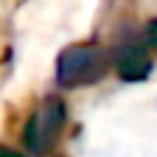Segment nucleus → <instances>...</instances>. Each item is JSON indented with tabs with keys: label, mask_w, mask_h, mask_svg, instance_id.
Wrapping results in <instances>:
<instances>
[{
	"label": "nucleus",
	"mask_w": 157,
	"mask_h": 157,
	"mask_svg": "<svg viewBox=\"0 0 157 157\" xmlns=\"http://www.w3.org/2000/svg\"><path fill=\"white\" fill-rule=\"evenodd\" d=\"M112 70V51L101 42H73L59 51L53 82L59 90H78L98 84Z\"/></svg>",
	"instance_id": "1"
},
{
	"label": "nucleus",
	"mask_w": 157,
	"mask_h": 157,
	"mask_svg": "<svg viewBox=\"0 0 157 157\" xmlns=\"http://www.w3.org/2000/svg\"><path fill=\"white\" fill-rule=\"evenodd\" d=\"M67 126V104L59 93H48L36 101L28 112V121L23 126V146L34 157H45L56 149Z\"/></svg>",
	"instance_id": "2"
},
{
	"label": "nucleus",
	"mask_w": 157,
	"mask_h": 157,
	"mask_svg": "<svg viewBox=\"0 0 157 157\" xmlns=\"http://www.w3.org/2000/svg\"><path fill=\"white\" fill-rule=\"evenodd\" d=\"M112 51V70L115 76L126 84H137V82H146L154 70V53L146 45L143 31L135 34V31H124L121 36L115 39Z\"/></svg>",
	"instance_id": "3"
},
{
	"label": "nucleus",
	"mask_w": 157,
	"mask_h": 157,
	"mask_svg": "<svg viewBox=\"0 0 157 157\" xmlns=\"http://www.w3.org/2000/svg\"><path fill=\"white\" fill-rule=\"evenodd\" d=\"M143 39H146V45L151 48V53L157 56V17H149L143 23Z\"/></svg>",
	"instance_id": "4"
},
{
	"label": "nucleus",
	"mask_w": 157,
	"mask_h": 157,
	"mask_svg": "<svg viewBox=\"0 0 157 157\" xmlns=\"http://www.w3.org/2000/svg\"><path fill=\"white\" fill-rule=\"evenodd\" d=\"M0 157H28V154H23V151H17L11 146H3V143H0Z\"/></svg>",
	"instance_id": "5"
}]
</instances>
